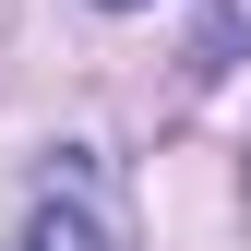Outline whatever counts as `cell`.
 <instances>
[{"mask_svg":"<svg viewBox=\"0 0 251 251\" xmlns=\"http://www.w3.org/2000/svg\"><path fill=\"white\" fill-rule=\"evenodd\" d=\"M24 251H108V227H96V203H72V192H48L36 215H24Z\"/></svg>","mask_w":251,"mask_h":251,"instance_id":"obj_1","label":"cell"},{"mask_svg":"<svg viewBox=\"0 0 251 251\" xmlns=\"http://www.w3.org/2000/svg\"><path fill=\"white\" fill-rule=\"evenodd\" d=\"M108 12H144V0H108Z\"/></svg>","mask_w":251,"mask_h":251,"instance_id":"obj_3","label":"cell"},{"mask_svg":"<svg viewBox=\"0 0 251 251\" xmlns=\"http://www.w3.org/2000/svg\"><path fill=\"white\" fill-rule=\"evenodd\" d=\"M239 48H251V0H227V12L203 24V36H192V60H203V72H215V60H239Z\"/></svg>","mask_w":251,"mask_h":251,"instance_id":"obj_2","label":"cell"}]
</instances>
